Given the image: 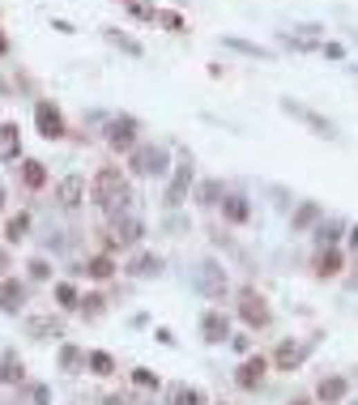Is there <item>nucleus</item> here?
I'll list each match as a JSON object with an SVG mask.
<instances>
[{
	"mask_svg": "<svg viewBox=\"0 0 358 405\" xmlns=\"http://www.w3.org/2000/svg\"><path fill=\"white\" fill-rule=\"evenodd\" d=\"M200 200H205V205H222V184H205Z\"/></svg>",
	"mask_w": 358,
	"mask_h": 405,
	"instance_id": "35",
	"label": "nucleus"
},
{
	"mask_svg": "<svg viewBox=\"0 0 358 405\" xmlns=\"http://www.w3.org/2000/svg\"><path fill=\"white\" fill-rule=\"evenodd\" d=\"M120 5H128L133 17H141V21H158V9H153L149 0H120Z\"/></svg>",
	"mask_w": 358,
	"mask_h": 405,
	"instance_id": "27",
	"label": "nucleus"
},
{
	"mask_svg": "<svg viewBox=\"0 0 358 405\" xmlns=\"http://www.w3.org/2000/svg\"><path fill=\"white\" fill-rule=\"evenodd\" d=\"M86 367H90L94 375H111V371H115V359H111L107 350H94V354H86Z\"/></svg>",
	"mask_w": 358,
	"mask_h": 405,
	"instance_id": "25",
	"label": "nucleus"
},
{
	"mask_svg": "<svg viewBox=\"0 0 358 405\" xmlns=\"http://www.w3.org/2000/svg\"><path fill=\"white\" fill-rule=\"evenodd\" d=\"M107 39H111L115 47H124V52H128V56H141V43H137V39H128V35H120L115 26H107Z\"/></svg>",
	"mask_w": 358,
	"mask_h": 405,
	"instance_id": "29",
	"label": "nucleus"
},
{
	"mask_svg": "<svg viewBox=\"0 0 358 405\" xmlns=\"http://www.w3.org/2000/svg\"><path fill=\"white\" fill-rule=\"evenodd\" d=\"M290 405H312V401H290Z\"/></svg>",
	"mask_w": 358,
	"mask_h": 405,
	"instance_id": "42",
	"label": "nucleus"
},
{
	"mask_svg": "<svg viewBox=\"0 0 358 405\" xmlns=\"http://www.w3.org/2000/svg\"><path fill=\"white\" fill-rule=\"evenodd\" d=\"M269 359H265V354H247V359L239 363V371H235V384L243 388V393H256V388H261L265 384V375H269Z\"/></svg>",
	"mask_w": 358,
	"mask_h": 405,
	"instance_id": "4",
	"label": "nucleus"
},
{
	"mask_svg": "<svg viewBox=\"0 0 358 405\" xmlns=\"http://www.w3.org/2000/svg\"><path fill=\"white\" fill-rule=\"evenodd\" d=\"M200 333H205V341H226V337H230V320H226V312H205Z\"/></svg>",
	"mask_w": 358,
	"mask_h": 405,
	"instance_id": "13",
	"label": "nucleus"
},
{
	"mask_svg": "<svg viewBox=\"0 0 358 405\" xmlns=\"http://www.w3.org/2000/svg\"><path fill=\"white\" fill-rule=\"evenodd\" d=\"M222 214H226V222H235V226H243L252 218V209H247L243 196H222Z\"/></svg>",
	"mask_w": 358,
	"mask_h": 405,
	"instance_id": "21",
	"label": "nucleus"
},
{
	"mask_svg": "<svg viewBox=\"0 0 358 405\" xmlns=\"http://www.w3.org/2000/svg\"><path fill=\"white\" fill-rule=\"evenodd\" d=\"M56 299H60V308H77V303H82L73 282H60V286H56Z\"/></svg>",
	"mask_w": 358,
	"mask_h": 405,
	"instance_id": "31",
	"label": "nucleus"
},
{
	"mask_svg": "<svg viewBox=\"0 0 358 405\" xmlns=\"http://www.w3.org/2000/svg\"><path fill=\"white\" fill-rule=\"evenodd\" d=\"M320 239H324V243H337V226H332V222L320 226Z\"/></svg>",
	"mask_w": 358,
	"mask_h": 405,
	"instance_id": "37",
	"label": "nucleus"
},
{
	"mask_svg": "<svg viewBox=\"0 0 358 405\" xmlns=\"http://www.w3.org/2000/svg\"><path fill=\"white\" fill-rule=\"evenodd\" d=\"M26 231H30V214H13L9 222H5V243H21L26 239Z\"/></svg>",
	"mask_w": 358,
	"mask_h": 405,
	"instance_id": "22",
	"label": "nucleus"
},
{
	"mask_svg": "<svg viewBox=\"0 0 358 405\" xmlns=\"http://www.w3.org/2000/svg\"><path fill=\"white\" fill-rule=\"evenodd\" d=\"M5 269H9V252L0 247V282H5Z\"/></svg>",
	"mask_w": 358,
	"mask_h": 405,
	"instance_id": "38",
	"label": "nucleus"
},
{
	"mask_svg": "<svg viewBox=\"0 0 358 405\" xmlns=\"http://www.w3.org/2000/svg\"><path fill=\"white\" fill-rule=\"evenodd\" d=\"M21 184L30 188V192H39V188L47 184V167H43L39 158H21Z\"/></svg>",
	"mask_w": 358,
	"mask_h": 405,
	"instance_id": "17",
	"label": "nucleus"
},
{
	"mask_svg": "<svg viewBox=\"0 0 358 405\" xmlns=\"http://www.w3.org/2000/svg\"><path fill=\"white\" fill-rule=\"evenodd\" d=\"M0 214H5V184H0Z\"/></svg>",
	"mask_w": 358,
	"mask_h": 405,
	"instance_id": "40",
	"label": "nucleus"
},
{
	"mask_svg": "<svg viewBox=\"0 0 358 405\" xmlns=\"http://www.w3.org/2000/svg\"><path fill=\"white\" fill-rule=\"evenodd\" d=\"M5 52H9V39H5V35H0V56H5Z\"/></svg>",
	"mask_w": 358,
	"mask_h": 405,
	"instance_id": "39",
	"label": "nucleus"
},
{
	"mask_svg": "<svg viewBox=\"0 0 358 405\" xmlns=\"http://www.w3.org/2000/svg\"><path fill=\"white\" fill-rule=\"evenodd\" d=\"M102 303H107L102 294H86L82 303H77V308H82V316H102Z\"/></svg>",
	"mask_w": 358,
	"mask_h": 405,
	"instance_id": "32",
	"label": "nucleus"
},
{
	"mask_svg": "<svg viewBox=\"0 0 358 405\" xmlns=\"http://www.w3.org/2000/svg\"><path fill=\"white\" fill-rule=\"evenodd\" d=\"M137 133H141L137 115H115L107 124V145L115 149V154H133V149H137Z\"/></svg>",
	"mask_w": 358,
	"mask_h": 405,
	"instance_id": "3",
	"label": "nucleus"
},
{
	"mask_svg": "<svg viewBox=\"0 0 358 405\" xmlns=\"http://www.w3.org/2000/svg\"><path fill=\"white\" fill-rule=\"evenodd\" d=\"M90 196L107 218H120L128 209V200H133V184H128V175L120 167H98L90 180Z\"/></svg>",
	"mask_w": 358,
	"mask_h": 405,
	"instance_id": "1",
	"label": "nucleus"
},
{
	"mask_svg": "<svg viewBox=\"0 0 358 405\" xmlns=\"http://www.w3.org/2000/svg\"><path fill=\"white\" fill-rule=\"evenodd\" d=\"M128 167L137 175H162L167 171V149L162 145H137L133 154H128Z\"/></svg>",
	"mask_w": 358,
	"mask_h": 405,
	"instance_id": "5",
	"label": "nucleus"
},
{
	"mask_svg": "<svg viewBox=\"0 0 358 405\" xmlns=\"http://www.w3.org/2000/svg\"><path fill=\"white\" fill-rule=\"evenodd\" d=\"M171 405H205V393L196 384H175L171 388Z\"/></svg>",
	"mask_w": 358,
	"mask_h": 405,
	"instance_id": "23",
	"label": "nucleus"
},
{
	"mask_svg": "<svg viewBox=\"0 0 358 405\" xmlns=\"http://www.w3.org/2000/svg\"><path fill=\"white\" fill-rule=\"evenodd\" d=\"M281 107H286L290 115H299V120H307L320 137H332V124H328V120H320V115H312V111H303V107H294V103H281Z\"/></svg>",
	"mask_w": 358,
	"mask_h": 405,
	"instance_id": "24",
	"label": "nucleus"
},
{
	"mask_svg": "<svg viewBox=\"0 0 358 405\" xmlns=\"http://www.w3.org/2000/svg\"><path fill=\"white\" fill-rule=\"evenodd\" d=\"M26 303V286H21V277H5L0 282V312H17Z\"/></svg>",
	"mask_w": 358,
	"mask_h": 405,
	"instance_id": "12",
	"label": "nucleus"
},
{
	"mask_svg": "<svg viewBox=\"0 0 358 405\" xmlns=\"http://www.w3.org/2000/svg\"><path fill=\"white\" fill-rule=\"evenodd\" d=\"M188 188H192V162L184 158V162L175 167V180H171V188H167V205L179 209V205H184V196H188Z\"/></svg>",
	"mask_w": 358,
	"mask_h": 405,
	"instance_id": "9",
	"label": "nucleus"
},
{
	"mask_svg": "<svg viewBox=\"0 0 358 405\" xmlns=\"http://www.w3.org/2000/svg\"><path fill=\"white\" fill-rule=\"evenodd\" d=\"M239 316H243V324H247V328H265V324H269V308H265V299L256 294V290H243V294H239Z\"/></svg>",
	"mask_w": 358,
	"mask_h": 405,
	"instance_id": "8",
	"label": "nucleus"
},
{
	"mask_svg": "<svg viewBox=\"0 0 358 405\" xmlns=\"http://www.w3.org/2000/svg\"><path fill=\"white\" fill-rule=\"evenodd\" d=\"M35 129H39V137H47V141H64V137H68V124H64L60 107L51 103V98H39V103H35Z\"/></svg>",
	"mask_w": 358,
	"mask_h": 405,
	"instance_id": "2",
	"label": "nucleus"
},
{
	"mask_svg": "<svg viewBox=\"0 0 358 405\" xmlns=\"http://www.w3.org/2000/svg\"><path fill=\"white\" fill-rule=\"evenodd\" d=\"M133 384H137V388H149V393H158V384H162V379L153 375L149 367H137V371H133Z\"/></svg>",
	"mask_w": 358,
	"mask_h": 405,
	"instance_id": "30",
	"label": "nucleus"
},
{
	"mask_svg": "<svg viewBox=\"0 0 358 405\" xmlns=\"http://www.w3.org/2000/svg\"><path fill=\"white\" fill-rule=\"evenodd\" d=\"M350 243H354V247H358V226H354V231H350Z\"/></svg>",
	"mask_w": 358,
	"mask_h": 405,
	"instance_id": "41",
	"label": "nucleus"
},
{
	"mask_svg": "<svg viewBox=\"0 0 358 405\" xmlns=\"http://www.w3.org/2000/svg\"><path fill=\"white\" fill-rule=\"evenodd\" d=\"M196 290L209 299H226V269H218L214 261H200L196 269Z\"/></svg>",
	"mask_w": 358,
	"mask_h": 405,
	"instance_id": "6",
	"label": "nucleus"
},
{
	"mask_svg": "<svg viewBox=\"0 0 358 405\" xmlns=\"http://www.w3.org/2000/svg\"><path fill=\"white\" fill-rule=\"evenodd\" d=\"M26 333L39 337V341L60 337V320H56V316H30V320H26Z\"/></svg>",
	"mask_w": 358,
	"mask_h": 405,
	"instance_id": "14",
	"label": "nucleus"
},
{
	"mask_svg": "<svg viewBox=\"0 0 358 405\" xmlns=\"http://www.w3.org/2000/svg\"><path fill=\"white\" fill-rule=\"evenodd\" d=\"M145 235V226L137 222V218H111V239H107V247H133L137 239Z\"/></svg>",
	"mask_w": 358,
	"mask_h": 405,
	"instance_id": "7",
	"label": "nucleus"
},
{
	"mask_svg": "<svg viewBox=\"0 0 358 405\" xmlns=\"http://www.w3.org/2000/svg\"><path fill=\"white\" fill-rule=\"evenodd\" d=\"M316 397H320L324 405H337V401L346 397V379H341V375H328V379H320V384H316Z\"/></svg>",
	"mask_w": 358,
	"mask_h": 405,
	"instance_id": "19",
	"label": "nucleus"
},
{
	"mask_svg": "<svg viewBox=\"0 0 358 405\" xmlns=\"http://www.w3.org/2000/svg\"><path fill=\"white\" fill-rule=\"evenodd\" d=\"M158 21H162L167 30H184V17H179V13H167V9H158Z\"/></svg>",
	"mask_w": 358,
	"mask_h": 405,
	"instance_id": "36",
	"label": "nucleus"
},
{
	"mask_svg": "<svg viewBox=\"0 0 358 405\" xmlns=\"http://www.w3.org/2000/svg\"><path fill=\"white\" fill-rule=\"evenodd\" d=\"M316 218H320V209H316V205H303V209L294 214V231H303V226H312Z\"/></svg>",
	"mask_w": 358,
	"mask_h": 405,
	"instance_id": "33",
	"label": "nucleus"
},
{
	"mask_svg": "<svg viewBox=\"0 0 358 405\" xmlns=\"http://www.w3.org/2000/svg\"><path fill=\"white\" fill-rule=\"evenodd\" d=\"M26 269H30V277H35V282H47V277H51V265H47L43 256H35V261L26 265Z\"/></svg>",
	"mask_w": 358,
	"mask_h": 405,
	"instance_id": "34",
	"label": "nucleus"
},
{
	"mask_svg": "<svg viewBox=\"0 0 358 405\" xmlns=\"http://www.w3.org/2000/svg\"><path fill=\"white\" fill-rule=\"evenodd\" d=\"M21 158V129L9 120L0 124V162H17Z\"/></svg>",
	"mask_w": 358,
	"mask_h": 405,
	"instance_id": "11",
	"label": "nucleus"
},
{
	"mask_svg": "<svg viewBox=\"0 0 358 405\" xmlns=\"http://www.w3.org/2000/svg\"><path fill=\"white\" fill-rule=\"evenodd\" d=\"M82 273H90L94 282H107V277L115 273V261L107 256V252H98V256H90V261H86V269H82Z\"/></svg>",
	"mask_w": 358,
	"mask_h": 405,
	"instance_id": "20",
	"label": "nucleus"
},
{
	"mask_svg": "<svg viewBox=\"0 0 358 405\" xmlns=\"http://www.w3.org/2000/svg\"><path fill=\"white\" fill-rule=\"evenodd\" d=\"M269 363H273L277 371H294V367L303 363V350H299L294 341H281V346H277V354H273Z\"/></svg>",
	"mask_w": 358,
	"mask_h": 405,
	"instance_id": "16",
	"label": "nucleus"
},
{
	"mask_svg": "<svg viewBox=\"0 0 358 405\" xmlns=\"http://www.w3.org/2000/svg\"><path fill=\"white\" fill-rule=\"evenodd\" d=\"M82 363H86V354L77 350V346H60V367H64V371H77Z\"/></svg>",
	"mask_w": 358,
	"mask_h": 405,
	"instance_id": "28",
	"label": "nucleus"
},
{
	"mask_svg": "<svg viewBox=\"0 0 358 405\" xmlns=\"http://www.w3.org/2000/svg\"><path fill=\"white\" fill-rule=\"evenodd\" d=\"M128 273H133V277H158V273H162V256H153V252H141V256H133Z\"/></svg>",
	"mask_w": 358,
	"mask_h": 405,
	"instance_id": "18",
	"label": "nucleus"
},
{
	"mask_svg": "<svg viewBox=\"0 0 358 405\" xmlns=\"http://www.w3.org/2000/svg\"><path fill=\"white\" fill-rule=\"evenodd\" d=\"M21 375H26V367L17 359V350H5L0 354V384H21Z\"/></svg>",
	"mask_w": 358,
	"mask_h": 405,
	"instance_id": "15",
	"label": "nucleus"
},
{
	"mask_svg": "<svg viewBox=\"0 0 358 405\" xmlns=\"http://www.w3.org/2000/svg\"><path fill=\"white\" fill-rule=\"evenodd\" d=\"M86 175H64V180H60V188H56V196H60V205L64 209H77V205H82V196H86Z\"/></svg>",
	"mask_w": 358,
	"mask_h": 405,
	"instance_id": "10",
	"label": "nucleus"
},
{
	"mask_svg": "<svg viewBox=\"0 0 358 405\" xmlns=\"http://www.w3.org/2000/svg\"><path fill=\"white\" fill-rule=\"evenodd\" d=\"M316 273H320V277H337V273H341V252H337V247H328L324 256L316 261Z\"/></svg>",
	"mask_w": 358,
	"mask_h": 405,
	"instance_id": "26",
	"label": "nucleus"
}]
</instances>
